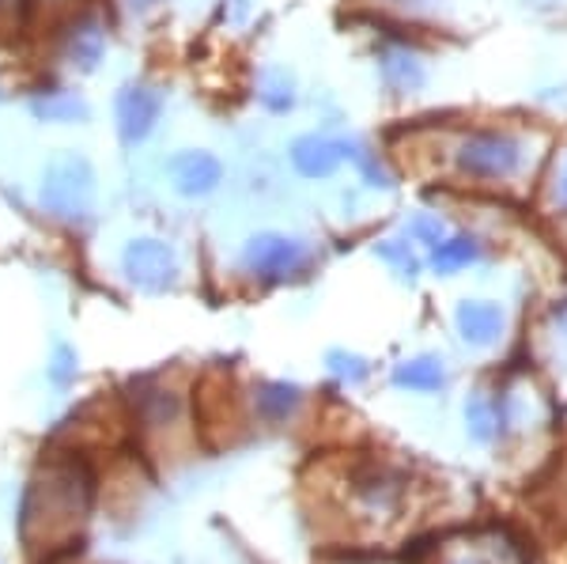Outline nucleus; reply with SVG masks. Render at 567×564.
Wrapping results in <instances>:
<instances>
[{
  "label": "nucleus",
  "instance_id": "obj_4",
  "mask_svg": "<svg viewBox=\"0 0 567 564\" xmlns=\"http://www.w3.org/2000/svg\"><path fill=\"white\" fill-rule=\"evenodd\" d=\"M95 205V171L84 156H61L42 175V208L58 221H84Z\"/></svg>",
  "mask_w": 567,
  "mask_h": 564
},
{
  "label": "nucleus",
  "instance_id": "obj_7",
  "mask_svg": "<svg viewBox=\"0 0 567 564\" xmlns=\"http://www.w3.org/2000/svg\"><path fill=\"white\" fill-rule=\"evenodd\" d=\"M291 167L299 171L310 182H322L333 178L344 163V148H341V136H329V133H303L291 141L288 148Z\"/></svg>",
  "mask_w": 567,
  "mask_h": 564
},
{
  "label": "nucleus",
  "instance_id": "obj_8",
  "mask_svg": "<svg viewBox=\"0 0 567 564\" xmlns=\"http://www.w3.org/2000/svg\"><path fill=\"white\" fill-rule=\"evenodd\" d=\"M349 485L368 507H386L390 512V507H398L401 496H405L409 478L401 474L398 466H386V462H363V466L352 470Z\"/></svg>",
  "mask_w": 567,
  "mask_h": 564
},
{
  "label": "nucleus",
  "instance_id": "obj_12",
  "mask_svg": "<svg viewBox=\"0 0 567 564\" xmlns=\"http://www.w3.org/2000/svg\"><path fill=\"white\" fill-rule=\"evenodd\" d=\"M481 258H484V243L477 239V235L454 232L432 250V269L439 273V277H454V273L477 266Z\"/></svg>",
  "mask_w": 567,
  "mask_h": 564
},
{
  "label": "nucleus",
  "instance_id": "obj_13",
  "mask_svg": "<svg viewBox=\"0 0 567 564\" xmlns=\"http://www.w3.org/2000/svg\"><path fill=\"white\" fill-rule=\"evenodd\" d=\"M393 383L416 390V394H432V390L446 387V363L432 352H420V357H409L393 368Z\"/></svg>",
  "mask_w": 567,
  "mask_h": 564
},
{
  "label": "nucleus",
  "instance_id": "obj_28",
  "mask_svg": "<svg viewBox=\"0 0 567 564\" xmlns=\"http://www.w3.org/2000/svg\"><path fill=\"white\" fill-rule=\"evenodd\" d=\"M458 564H477V561H458Z\"/></svg>",
  "mask_w": 567,
  "mask_h": 564
},
{
  "label": "nucleus",
  "instance_id": "obj_10",
  "mask_svg": "<svg viewBox=\"0 0 567 564\" xmlns=\"http://www.w3.org/2000/svg\"><path fill=\"white\" fill-rule=\"evenodd\" d=\"M454 326H458L465 345L488 349V345H496L503 338L507 318H503V307L492 304V299H462V304L454 307Z\"/></svg>",
  "mask_w": 567,
  "mask_h": 564
},
{
  "label": "nucleus",
  "instance_id": "obj_11",
  "mask_svg": "<svg viewBox=\"0 0 567 564\" xmlns=\"http://www.w3.org/2000/svg\"><path fill=\"white\" fill-rule=\"evenodd\" d=\"M379 76L393 95H416L427 84V69L409 42H393L379 50Z\"/></svg>",
  "mask_w": 567,
  "mask_h": 564
},
{
  "label": "nucleus",
  "instance_id": "obj_26",
  "mask_svg": "<svg viewBox=\"0 0 567 564\" xmlns=\"http://www.w3.org/2000/svg\"><path fill=\"white\" fill-rule=\"evenodd\" d=\"M8 8H12V0H0V12H8Z\"/></svg>",
  "mask_w": 567,
  "mask_h": 564
},
{
  "label": "nucleus",
  "instance_id": "obj_20",
  "mask_svg": "<svg viewBox=\"0 0 567 564\" xmlns=\"http://www.w3.org/2000/svg\"><path fill=\"white\" fill-rule=\"evenodd\" d=\"M496 421H499V409H492L481 394L465 402V424H470V435L477 443H488L496 435Z\"/></svg>",
  "mask_w": 567,
  "mask_h": 564
},
{
  "label": "nucleus",
  "instance_id": "obj_17",
  "mask_svg": "<svg viewBox=\"0 0 567 564\" xmlns=\"http://www.w3.org/2000/svg\"><path fill=\"white\" fill-rule=\"evenodd\" d=\"M258 99L265 111L272 114H288L296 106V80L288 76V69H265L261 72V84H258Z\"/></svg>",
  "mask_w": 567,
  "mask_h": 564
},
{
  "label": "nucleus",
  "instance_id": "obj_14",
  "mask_svg": "<svg viewBox=\"0 0 567 564\" xmlns=\"http://www.w3.org/2000/svg\"><path fill=\"white\" fill-rule=\"evenodd\" d=\"M341 148H344V163H355L360 178L368 182L371 189H393V175H390L386 160H382L368 141H360V136H341Z\"/></svg>",
  "mask_w": 567,
  "mask_h": 564
},
{
  "label": "nucleus",
  "instance_id": "obj_19",
  "mask_svg": "<svg viewBox=\"0 0 567 564\" xmlns=\"http://www.w3.org/2000/svg\"><path fill=\"white\" fill-rule=\"evenodd\" d=\"M34 117H45V122H84L87 106L84 99L69 95V91H53V95L34 103Z\"/></svg>",
  "mask_w": 567,
  "mask_h": 564
},
{
  "label": "nucleus",
  "instance_id": "obj_3",
  "mask_svg": "<svg viewBox=\"0 0 567 564\" xmlns=\"http://www.w3.org/2000/svg\"><path fill=\"white\" fill-rule=\"evenodd\" d=\"M310 258H315V254H310L307 239H299V235L261 232L246 239L239 266L243 273H250L254 280H261V285H284V280L303 277Z\"/></svg>",
  "mask_w": 567,
  "mask_h": 564
},
{
  "label": "nucleus",
  "instance_id": "obj_2",
  "mask_svg": "<svg viewBox=\"0 0 567 564\" xmlns=\"http://www.w3.org/2000/svg\"><path fill=\"white\" fill-rule=\"evenodd\" d=\"M529 167V141L515 130H470L454 144V171L481 186L518 178Z\"/></svg>",
  "mask_w": 567,
  "mask_h": 564
},
{
  "label": "nucleus",
  "instance_id": "obj_22",
  "mask_svg": "<svg viewBox=\"0 0 567 564\" xmlns=\"http://www.w3.org/2000/svg\"><path fill=\"white\" fill-rule=\"evenodd\" d=\"M326 360H329V371H333L337 379H344V383H363V379L371 376V363L363 357H355V352L333 349Z\"/></svg>",
  "mask_w": 567,
  "mask_h": 564
},
{
  "label": "nucleus",
  "instance_id": "obj_25",
  "mask_svg": "<svg viewBox=\"0 0 567 564\" xmlns=\"http://www.w3.org/2000/svg\"><path fill=\"white\" fill-rule=\"evenodd\" d=\"M553 322L567 334V299H560V304L553 307Z\"/></svg>",
  "mask_w": 567,
  "mask_h": 564
},
{
  "label": "nucleus",
  "instance_id": "obj_15",
  "mask_svg": "<svg viewBox=\"0 0 567 564\" xmlns=\"http://www.w3.org/2000/svg\"><path fill=\"white\" fill-rule=\"evenodd\" d=\"M106 50V31L99 27L95 20H80L76 27L69 31V61L80 69H95L99 58H103Z\"/></svg>",
  "mask_w": 567,
  "mask_h": 564
},
{
  "label": "nucleus",
  "instance_id": "obj_1",
  "mask_svg": "<svg viewBox=\"0 0 567 564\" xmlns=\"http://www.w3.org/2000/svg\"><path fill=\"white\" fill-rule=\"evenodd\" d=\"M91 504H95V474L76 454H50L34 470L31 485L20 504V539L27 553L45 550V564L80 553V526H84Z\"/></svg>",
  "mask_w": 567,
  "mask_h": 564
},
{
  "label": "nucleus",
  "instance_id": "obj_24",
  "mask_svg": "<svg viewBox=\"0 0 567 564\" xmlns=\"http://www.w3.org/2000/svg\"><path fill=\"white\" fill-rule=\"evenodd\" d=\"M548 202H553L556 213L567 216V156L556 163V171H553V182H548Z\"/></svg>",
  "mask_w": 567,
  "mask_h": 564
},
{
  "label": "nucleus",
  "instance_id": "obj_27",
  "mask_svg": "<svg viewBox=\"0 0 567 564\" xmlns=\"http://www.w3.org/2000/svg\"><path fill=\"white\" fill-rule=\"evenodd\" d=\"M133 4H152V0H133Z\"/></svg>",
  "mask_w": 567,
  "mask_h": 564
},
{
  "label": "nucleus",
  "instance_id": "obj_9",
  "mask_svg": "<svg viewBox=\"0 0 567 564\" xmlns=\"http://www.w3.org/2000/svg\"><path fill=\"white\" fill-rule=\"evenodd\" d=\"M167 171L182 197H208L219 182H224V163H219L213 152H197V148L178 152Z\"/></svg>",
  "mask_w": 567,
  "mask_h": 564
},
{
  "label": "nucleus",
  "instance_id": "obj_16",
  "mask_svg": "<svg viewBox=\"0 0 567 564\" xmlns=\"http://www.w3.org/2000/svg\"><path fill=\"white\" fill-rule=\"evenodd\" d=\"M299 402H303V390L291 383H261L258 394H254V406H258L265 421H288Z\"/></svg>",
  "mask_w": 567,
  "mask_h": 564
},
{
  "label": "nucleus",
  "instance_id": "obj_6",
  "mask_svg": "<svg viewBox=\"0 0 567 564\" xmlns=\"http://www.w3.org/2000/svg\"><path fill=\"white\" fill-rule=\"evenodd\" d=\"M163 114V91H155L148 84H125L114 99V122L117 136L125 144H141L148 141L152 130L159 125Z\"/></svg>",
  "mask_w": 567,
  "mask_h": 564
},
{
  "label": "nucleus",
  "instance_id": "obj_18",
  "mask_svg": "<svg viewBox=\"0 0 567 564\" xmlns=\"http://www.w3.org/2000/svg\"><path fill=\"white\" fill-rule=\"evenodd\" d=\"M374 254H379L386 266L398 273L401 280H416V273H420V258H416V250H413V239H382L379 247H374Z\"/></svg>",
  "mask_w": 567,
  "mask_h": 564
},
{
  "label": "nucleus",
  "instance_id": "obj_5",
  "mask_svg": "<svg viewBox=\"0 0 567 564\" xmlns=\"http://www.w3.org/2000/svg\"><path fill=\"white\" fill-rule=\"evenodd\" d=\"M122 273L141 293H167L178 285V254L163 239H133L122 250Z\"/></svg>",
  "mask_w": 567,
  "mask_h": 564
},
{
  "label": "nucleus",
  "instance_id": "obj_21",
  "mask_svg": "<svg viewBox=\"0 0 567 564\" xmlns=\"http://www.w3.org/2000/svg\"><path fill=\"white\" fill-rule=\"evenodd\" d=\"M405 235H409L413 243H420V247L435 250L439 243H443L451 232H446V221H443L439 213H416L413 221L405 224Z\"/></svg>",
  "mask_w": 567,
  "mask_h": 564
},
{
  "label": "nucleus",
  "instance_id": "obj_23",
  "mask_svg": "<svg viewBox=\"0 0 567 564\" xmlns=\"http://www.w3.org/2000/svg\"><path fill=\"white\" fill-rule=\"evenodd\" d=\"M76 376V352L69 349V345H58L53 349V368H50V379L58 387H69V379Z\"/></svg>",
  "mask_w": 567,
  "mask_h": 564
}]
</instances>
